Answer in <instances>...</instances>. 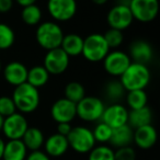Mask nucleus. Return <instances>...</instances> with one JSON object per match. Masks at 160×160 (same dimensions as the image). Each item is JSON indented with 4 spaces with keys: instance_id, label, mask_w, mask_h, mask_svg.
I'll use <instances>...</instances> for the list:
<instances>
[{
    "instance_id": "1",
    "label": "nucleus",
    "mask_w": 160,
    "mask_h": 160,
    "mask_svg": "<svg viewBox=\"0 0 160 160\" xmlns=\"http://www.w3.org/2000/svg\"><path fill=\"white\" fill-rule=\"evenodd\" d=\"M11 98L14 102L17 111L22 114L33 113L38 108L41 101L38 89L28 82L17 86Z\"/></svg>"
},
{
    "instance_id": "2",
    "label": "nucleus",
    "mask_w": 160,
    "mask_h": 160,
    "mask_svg": "<svg viewBox=\"0 0 160 160\" xmlns=\"http://www.w3.org/2000/svg\"><path fill=\"white\" fill-rule=\"evenodd\" d=\"M151 73L148 66L132 62L120 77V81L126 91L145 89L149 85Z\"/></svg>"
},
{
    "instance_id": "3",
    "label": "nucleus",
    "mask_w": 160,
    "mask_h": 160,
    "mask_svg": "<svg viewBox=\"0 0 160 160\" xmlns=\"http://www.w3.org/2000/svg\"><path fill=\"white\" fill-rule=\"evenodd\" d=\"M64 31L56 21H45L38 25L35 38L38 44L46 51L60 47Z\"/></svg>"
},
{
    "instance_id": "4",
    "label": "nucleus",
    "mask_w": 160,
    "mask_h": 160,
    "mask_svg": "<svg viewBox=\"0 0 160 160\" xmlns=\"http://www.w3.org/2000/svg\"><path fill=\"white\" fill-rule=\"evenodd\" d=\"M111 51L103 34L93 33L83 38L81 55L90 62H102L108 53Z\"/></svg>"
},
{
    "instance_id": "5",
    "label": "nucleus",
    "mask_w": 160,
    "mask_h": 160,
    "mask_svg": "<svg viewBox=\"0 0 160 160\" xmlns=\"http://www.w3.org/2000/svg\"><path fill=\"white\" fill-rule=\"evenodd\" d=\"M67 140L69 147L72 148L73 151L81 155L89 152L96 146L97 142L92 131L86 126L72 127L70 133L67 135Z\"/></svg>"
},
{
    "instance_id": "6",
    "label": "nucleus",
    "mask_w": 160,
    "mask_h": 160,
    "mask_svg": "<svg viewBox=\"0 0 160 160\" xmlns=\"http://www.w3.org/2000/svg\"><path fill=\"white\" fill-rule=\"evenodd\" d=\"M104 103L98 97L86 96L78 103H76L77 116L85 122H97L101 120L104 111Z\"/></svg>"
},
{
    "instance_id": "7",
    "label": "nucleus",
    "mask_w": 160,
    "mask_h": 160,
    "mask_svg": "<svg viewBox=\"0 0 160 160\" xmlns=\"http://www.w3.org/2000/svg\"><path fill=\"white\" fill-rule=\"evenodd\" d=\"M129 10L134 20L142 23H149L153 21L159 12L158 0H131Z\"/></svg>"
},
{
    "instance_id": "8",
    "label": "nucleus",
    "mask_w": 160,
    "mask_h": 160,
    "mask_svg": "<svg viewBox=\"0 0 160 160\" xmlns=\"http://www.w3.org/2000/svg\"><path fill=\"white\" fill-rule=\"evenodd\" d=\"M103 62V68L104 70L112 77H121L126 68L132 62L131 57L128 54L120 49H113L108 53L104 57Z\"/></svg>"
},
{
    "instance_id": "9",
    "label": "nucleus",
    "mask_w": 160,
    "mask_h": 160,
    "mask_svg": "<svg viewBox=\"0 0 160 160\" xmlns=\"http://www.w3.org/2000/svg\"><path fill=\"white\" fill-rule=\"evenodd\" d=\"M78 5L76 0H48L47 11L57 22H67L77 13Z\"/></svg>"
},
{
    "instance_id": "10",
    "label": "nucleus",
    "mask_w": 160,
    "mask_h": 160,
    "mask_svg": "<svg viewBox=\"0 0 160 160\" xmlns=\"http://www.w3.org/2000/svg\"><path fill=\"white\" fill-rule=\"evenodd\" d=\"M28 128H29V123L27 118L20 112H16L5 118L1 132L6 136V138H8V140L21 139Z\"/></svg>"
},
{
    "instance_id": "11",
    "label": "nucleus",
    "mask_w": 160,
    "mask_h": 160,
    "mask_svg": "<svg viewBox=\"0 0 160 160\" xmlns=\"http://www.w3.org/2000/svg\"><path fill=\"white\" fill-rule=\"evenodd\" d=\"M70 57L60 47L47 51L45 54L43 66L45 67L49 75L58 76L64 73L69 66Z\"/></svg>"
},
{
    "instance_id": "12",
    "label": "nucleus",
    "mask_w": 160,
    "mask_h": 160,
    "mask_svg": "<svg viewBox=\"0 0 160 160\" xmlns=\"http://www.w3.org/2000/svg\"><path fill=\"white\" fill-rule=\"evenodd\" d=\"M107 21L110 29L118 30V31L123 32L131 27L134 18L128 6L115 5L108 12Z\"/></svg>"
},
{
    "instance_id": "13",
    "label": "nucleus",
    "mask_w": 160,
    "mask_h": 160,
    "mask_svg": "<svg viewBox=\"0 0 160 160\" xmlns=\"http://www.w3.org/2000/svg\"><path fill=\"white\" fill-rule=\"evenodd\" d=\"M51 116L56 123H71L77 118L76 103L66 98H60L52 104Z\"/></svg>"
},
{
    "instance_id": "14",
    "label": "nucleus",
    "mask_w": 160,
    "mask_h": 160,
    "mask_svg": "<svg viewBox=\"0 0 160 160\" xmlns=\"http://www.w3.org/2000/svg\"><path fill=\"white\" fill-rule=\"evenodd\" d=\"M128 112V109L121 103H112L111 105L104 108L100 121L109 125L111 128H116L127 124Z\"/></svg>"
},
{
    "instance_id": "15",
    "label": "nucleus",
    "mask_w": 160,
    "mask_h": 160,
    "mask_svg": "<svg viewBox=\"0 0 160 160\" xmlns=\"http://www.w3.org/2000/svg\"><path fill=\"white\" fill-rule=\"evenodd\" d=\"M28 70L23 62H10L5 66L2 70L3 78L9 85L17 87L19 85L27 82Z\"/></svg>"
},
{
    "instance_id": "16",
    "label": "nucleus",
    "mask_w": 160,
    "mask_h": 160,
    "mask_svg": "<svg viewBox=\"0 0 160 160\" xmlns=\"http://www.w3.org/2000/svg\"><path fill=\"white\" fill-rule=\"evenodd\" d=\"M158 134L156 128L151 124L144 125L134 129L133 142L140 149H150L157 142Z\"/></svg>"
},
{
    "instance_id": "17",
    "label": "nucleus",
    "mask_w": 160,
    "mask_h": 160,
    "mask_svg": "<svg viewBox=\"0 0 160 160\" xmlns=\"http://www.w3.org/2000/svg\"><path fill=\"white\" fill-rule=\"evenodd\" d=\"M132 62L147 65L153 58V48L147 41L137 40L129 46V54Z\"/></svg>"
},
{
    "instance_id": "18",
    "label": "nucleus",
    "mask_w": 160,
    "mask_h": 160,
    "mask_svg": "<svg viewBox=\"0 0 160 160\" xmlns=\"http://www.w3.org/2000/svg\"><path fill=\"white\" fill-rule=\"evenodd\" d=\"M44 152L49 157H62L67 152L69 149V144L67 137L64 135H60L58 133L52 134L51 136L45 139L44 142Z\"/></svg>"
},
{
    "instance_id": "19",
    "label": "nucleus",
    "mask_w": 160,
    "mask_h": 160,
    "mask_svg": "<svg viewBox=\"0 0 160 160\" xmlns=\"http://www.w3.org/2000/svg\"><path fill=\"white\" fill-rule=\"evenodd\" d=\"M29 150L22 139H10L5 142L1 160H25Z\"/></svg>"
},
{
    "instance_id": "20",
    "label": "nucleus",
    "mask_w": 160,
    "mask_h": 160,
    "mask_svg": "<svg viewBox=\"0 0 160 160\" xmlns=\"http://www.w3.org/2000/svg\"><path fill=\"white\" fill-rule=\"evenodd\" d=\"M133 136L134 129L128 124H125L120 127L113 128L111 138H110V142L115 148L131 146L132 142H133Z\"/></svg>"
},
{
    "instance_id": "21",
    "label": "nucleus",
    "mask_w": 160,
    "mask_h": 160,
    "mask_svg": "<svg viewBox=\"0 0 160 160\" xmlns=\"http://www.w3.org/2000/svg\"><path fill=\"white\" fill-rule=\"evenodd\" d=\"M83 46V38L76 33H69L64 35L60 44V48L69 56V57H77L81 55Z\"/></svg>"
},
{
    "instance_id": "22",
    "label": "nucleus",
    "mask_w": 160,
    "mask_h": 160,
    "mask_svg": "<svg viewBox=\"0 0 160 160\" xmlns=\"http://www.w3.org/2000/svg\"><path fill=\"white\" fill-rule=\"evenodd\" d=\"M151 121H152V111L147 105L144 108H140V109L131 110L128 112L127 124L133 129L144 126V125L151 124Z\"/></svg>"
},
{
    "instance_id": "23",
    "label": "nucleus",
    "mask_w": 160,
    "mask_h": 160,
    "mask_svg": "<svg viewBox=\"0 0 160 160\" xmlns=\"http://www.w3.org/2000/svg\"><path fill=\"white\" fill-rule=\"evenodd\" d=\"M21 139L24 142L28 150L34 151L40 150L43 147L45 142V136L44 133L38 127H29Z\"/></svg>"
},
{
    "instance_id": "24",
    "label": "nucleus",
    "mask_w": 160,
    "mask_h": 160,
    "mask_svg": "<svg viewBox=\"0 0 160 160\" xmlns=\"http://www.w3.org/2000/svg\"><path fill=\"white\" fill-rule=\"evenodd\" d=\"M49 73L48 71L45 69V67L38 65V66H33L28 70V79L27 82L30 83L31 86L35 88L44 87L49 80Z\"/></svg>"
},
{
    "instance_id": "25",
    "label": "nucleus",
    "mask_w": 160,
    "mask_h": 160,
    "mask_svg": "<svg viewBox=\"0 0 160 160\" xmlns=\"http://www.w3.org/2000/svg\"><path fill=\"white\" fill-rule=\"evenodd\" d=\"M42 10L35 3L23 7L22 11H21V19H22V21L27 25H31V27L40 24L41 21H42Z\"/></svg>"
},
{
    "instance_id": "26",
    "label": "nucleus",
    "mask_w": 160,
    "mask_h": 160,
    "mask_svg": "<svg viewBox=\"0 0 160 160\" xmlns=\"http://www.w3.org/2000/svg\"><path fill=\"white\" fill-rule=\"evenodd\" d=\"M126 103L127 107L131 110H136L144 108L147 105L148 102V96L144 89L142 90H132L126 91Z\"/></svg>"
},
{
    "instance_id": "27",
    "label": "nucleus",
    "mask_w": 160,
    "mask_h": 160,
    "mask_svg": "<svg viewBox=\"0 0 160 160\" xmlns=\"http://www.w3.org/2000/svg\"><path fill=\"white\" fill-rule=\"evenodd\" d=\"M125 92L126 90L124 89L120 79L111 80L104 87V94L107 96V98H109V100L113 101L114 103L120 101L125 96Z\"/></svg>"
},
{
    "instance_id": "28",
    "label": "nucleus",
    "mask_w": 160,
    "mask_h": 160,
    "mask_svg": "<svg viewBox=\"0 0 160 160\" xmlns=\"http://www.w3.org/2000/svg\"><path fill=\"white\" fill-rule=\"evenodd\" d=\"M86 97V89L78 81H70L65 87V98L78 103L82 98Z\"/></svg>"
},
{
    "instance_id": "29",
    "label": "nucleus",
    "mask_w": 160,
    "mask_h": 160,
    "mask_svg": "<svg viewBox=\"0 0 160 160\" xmlns=\"http://www.w3.org/2000/svg\"><path fill=\"white\" fill-rule=\"evenodd\" d=\"M16 34L12 28L6 23H0V51H6L13 46Z\"/></svg>"
},
{
    "instance_id": "30",
    "label": "nucleus",
    "mask_w": 160,
    "mask_h": 160,
    "mask_svg": "<svg viewBox=\"0 0 160 160\" xmlns=\"http://www.w3.org/2000/svg\"><path fill=\"white\" fill-rule=\"evenodd\" d=\"M114 151L110 146L101 144L99 146H94L88 152V160H115Z\"/></svg>"
},
{
    "instance_id": "31",
    "label": "nucleus",
    "mask_w": 160,
    "mask_h": 160,
    "mask_svg": "<svg viewBox=\"0 0 160 160\" xmlns=\"http://www.w3.org/2000/svg\"><path fill=\"white\" fill-rule=\"evenodd\" d=\"M112 131H113V128H111L109 125H107L103 122H100L96 125L92 133H93V137L96 142H99L100 144H105V142H110Z\"/></svg>"
},
{
    "instance_id": "32",
    "label": "nucleus",
    "mask_w": 160,
    "mask_h": 160,
    "mask_svg": "<svg viewBox=\"0 0 160 160\" xmlns=\"http://www.w3.org/2000/svg\"><path fill=\"white\" fill-rule=\"evenodd\" d=\"M105 41H107L108 45H109L110 49H118L121 45L124 42V35H123L122 31H118V30L114 29H109L104 34Z\"/></svg>"
},
{
    "instance_id": "33",
    "label": "nucleus",
    "mask_w": 160,
    "mask_h": 160,
    "mask_svg": "<svg viewBox=\"0 0 160 160\" xmlns=\"http://www.w3.org/2000/svg\"><path fill=\"white\" fill-rule=\"evenodd\" d=\"M17 109L14 102L12 100L11 97L9 96H1L0 97V114L3 118L11 115V114L16 113Z\"/></svg>"
},
{
    "instance_id": "34",
    "label": "nucleus",
    "mask_w": 160,
    "mask_h": 160,
    "mask_svg": "<svg viewBox=\"0 0 160 160\" xmlns=\"http://www.w3.org/2000/svg\"><path fill=\"white\" fill-rule=\"evenodd\" d=\"M115 160H136V152L131 146H125L118 148L114 151Z\"/></svg>"
},
{
    "instance_id": "35",
    "label": "nucleus",
    "mask_w": 160,
    "mask_h": 160,
    "mask_svg": "<svg viewBox=\"0 0 160 160\" xmlns=\"http://www.w3.org/2000/svg\"><path fill=\"white\" fill-rule=\"evenodd\" d=\"M25 160H51V157L42 150H34L28 153Z\"/></svg>"
},
{
    "instance_id": "36",
    "label": "nucleus",
    "mask_w": 160,
    "mask_h": 160,
    "mask_svg": "<svg viewBox=\"0 0 160 160\" xmlns=\"http://www.w3.org/2000/svg\"><path fill=\"white\" fill-rule=\"evenodd\" d=\"M72 126L70 125V123H58L57 125V133L60 135H64L67 137L69 133H70Z\"/></svg>"
},
{
    "instance_id": "37",
    "label": "nucleus",
    "mask_w": 160,
    "mask_h": 160,
    "mask_svg": "<svg viewBox=\"0 0 160 160\" xmlns=\"http://www.w3.org/2000/svg\"><path fill=\"white\" fill-rule=\"evenodd\" d=\"M13 0H0V13H7L13 7Z\"/></svg>"
},
{
    "instance_id": "38",
    "label": "nucleus",
    "mask_w": 160,
    "mask_h": 160,
    "mask_svg": "<svg viewBox=\"0 0 160 160\" xmlns=\"http://www.w3.org/2000/svg\"><path fill=\"white\" fill-rule=\"evenodd\" d=\"M13 1H16L19 6H21V7L23 8V7H27V6H30V5H34L38 0H13Z\"/></svg>"
},
{
    "instance_id": "39",
    "label": "nucleus",
    "mask_w": 160,
    "mask_h": 160,
    "mask_svg": "<svg viewBox=\"0 0 160 160\" xmlns=\"http://www.w3.org/2000/svg\"><path fill=\"white\" fill-rule=\"evenodd\" d=\"M3 147H5V142L1 137H0V160L2 159V152H3Z\"/></svg>"
},
{
    "instance_id": "40",
    "label": "nucleus",
    "mask_w": 160,
    "mask_h": 160,
    "mask_svg": "<svg viewBox=\"0 0 160 160\" xmlns=\"http://www.w3.org/2000/svg\"><path fill=\"white\" fill-rule=\"evenodd\" d=\"M91 1L97 6H103V5H105L109 0H91Z\"/></svg>"
},
{
    "instance_id": "41",
    "label": "nucleus",
    "mask_w": 160,
    "mask_h": 160,
    "mask_svg": "<svg viewBox=\"0 0 160 160\" xmlns=\"http://www.w3.org/2000/svg\"><path fill=\"white\" fill-rule=\"evenodd\" d=\"M129 1L131 0H116V5H124V6H128Z\"/></svg>"
},
{
    "instance_id": "42",
    "label": "nucleus",
    "mask_w": 160,
    "mask_h": 160,
    "mask_svg": "<svg viewBox=\"0 0 160 160\" xmlns=\"http://www.w3.org/2000/svg\"><path fill=\"white\" fill-rule=\"evenodd\" d=\"M3 120H5V118H3L1 114H0V132H1V129H2V125H3Z\"/></svg>"
},
{
    "instance_id": "43",
    "label": "nucleus",
    "mask_w": 160,
    "mask_h": 160,
    "mask_svg": "<svg viewBox=\"0 0 160 160\" xmlns=\"http://www.w3.org/2000/svg\"><path fill=\"white\" fill-rule=\"evenodd\" d=\"M2 71V64H1V60H0V73Z\"/></svg>"
}]
</instances>
